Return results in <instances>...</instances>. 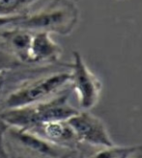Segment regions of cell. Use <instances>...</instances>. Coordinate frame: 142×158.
Here are the masks:
<instances>
[{"mask_svg":"<svg viewBox=\"0 0 142 158\" xmlns=\"http://www.w3.org/2000/svg\"><path fill=\"white\" fill-rule=\"evenodd\" d=\"M69 88V63L7 70L0 85V114L49 100Z\"/></svg>","mask_w":142,"mask_h":158,"instance_id":"cell-1","label":"cell"},{"mask_svg":"<svg viewBox=\"0 0 142 158\" xmlns=\"http://www.w3.org/2000/svg\"><path fill=\"white\" fill-rule=\"evenodd\" d=\"M72 87L54 98L0 114V120L8 125L31 129L37 125L50 122H65L80 111L71 103Z\"/></svg>","mask_w":142,"mask_h":158,"instance_id":"cell-2","label":"cell"},{"mask_svg":"<svg viewBox=\"0 0 142 158\" xmlns=\"http://www.w3.org/2000/svg\"><path fill=\"white\" fill-rule=\"evenodd\" d=\"M80 20V10L73 0H50L35 12H29L10 26L31 32H45L68 36Z\"/></svg>","mask_w":142,"mask_h":158,"instance_id":"cell-3","label":"cell"},{"mask_svg":"<svg viewBox=\"0 0 142 158\" xmlns=\"http://www.w3.org/2000/svg\"><path fill=\"white\" fill-rule=\"evenodd\" d=\"M1 140L7 158H70L76 152L50 143L27 129L6 123Z\"/></svg>","mask_w":142,"mask_h":158,"instance_id":"cell-4","label":"cell"},{"mask_svg":"<svg viewBox=\"0 0 142 158\" xmlns=\"http://www.w3.org/2000/svg\"><path fill=\"white\" fill-rule=\"evenodd\" d=\"M71 87L75 94L80 111H90L98 104L102 84L101 79L87 67L78 51L73 52V62L69 63Z\"/></svg>","mask_w":142,"mask_h":158,"instance_id":"cell-5","label":"cell"},{"mask_svg":"<svg viewBox=\"0 0 142 158\" xmlns=\"http://www.w3.org/2000/svg\"><path fill=\"white\" fill-rule=\"evenodd\" d=\"M80 144L100 147L115 145L101 118L89 111H80L67 121Z\"/></svg>","mask_w":142,"mask_h":158,"instance_id":"cell-6","label":"cell"},{"mask_svg":"<svg viewBox=\"0 0 142 158\" xmlns=\"http://www.w3.org/2000/svg\"><path fill=\"white\" fill-rule=\"evenodd\" d=\"M62 47L45 32H33L28 52L29 67L50 66L60 63Z\"/></svg>","mask_w":142,"mask_h":158,"instance_id":"cell-7","label":"cell"},{"mask_svg":"<svg viewBox=\"0 0 142 158\" xmlns=\"http://www.w3.org/2000/svg\"><path fill=\"white\" fill-rule=\"evenodd\" d=\"M27 130L41 136L50 143L73 149L75 152H76L80 145L74 130L67 121L45 123Z\"/></svg>","mask_w":142,"mask_h":158,"instance_id":"cell-8","label":"cell"},{"mask_svg":"<svg viewBox=\"0 0 142 158\" xmlns=\"http://www.w3.org/2000/svg\"><path fill=\"white\" fill-rule=\"evenodd\" d=\"M130 147H121L113 145L110 147H94L80 144L76 149L78 158H124L130 151Z\"/></svg>","mask_w":142,"mask_h":158,"instance_id":"cell-9","label":"cell"},{"mask_svg":"<svg viewBox=\"0 0 142 158\" xmlns=\"http://www.w3.org/2000/svg\"><path fill=\"white\" fill-rule=\"evenodd\" d=\"M39 0H0V17H18L29 13Z\"/></svg>","mask_w":142,"mask_h":158,"instance_id":"cell-10","label":"cell"},{"mask_svg":"<svg viewBox=\"0 0 142 158\" xmlns=\"http://www.w3.org/2000/svg\"><path fill=\"white\" fill-rule=\"evenodd\" d=\"M20 67H26V66L21 65L11 53H9L4 48L1 43H0V73Z\"/></svg>","mask_w":142,"mask_h":158,"instance_id":"cell-11","label":"cell"},{"mask_svg":"<svg viewBox=\"0 0 142 158\" xmlns=\"http://www.w3.org/2000/svg\"><path fill=\"white\" fill-rule=\"evenodd\" d=\"M124 158H142V145L131 146V149Z\"/></svg>","mask_w":142,"mask_h":158,"instance_id":"cell-12","label":"cell"},{"mask_svg":"<svg viewBox=\"0 0 142 158\" xmlns=\"http://www.w3.org/2000/svg\"><path fill=\"white\" fill-rule=\"evenodd\" d=\"M23 15H18V17H0V29L8 25H11L14 22L19 21Z\"/></svg>","mask_w":142,"mask_h":158,"instance_id":"cell-13","label":"cell"},{"mask_svg":"<svg viewBox=\"0 0 142 158\" xmlns=\"http://www.w3.org/2000/svg\"><path fill=\"white\" fill-rule=\"evenodd\" d=\"M4 125H5V123L1 120H0V158H7L5 152H4L3 147H2V140H1V135H2V131H3V128H4Z\"/></svg>","mask_w":142,"mask_h":158,"instance_id":"cell-14","label":"cell"},{"mask_svg":"<svg viewBox=\"0 0 142 158\" xmlns=\"http://www.w3.org/2000/svg\"><path fill=\"white\" fill-rule=\"evenodd\" d=\"M70 158H78V156H77V152H75L72 156H71Z\"/></svg>","mask_w":142,"mask_h":158,"instance_id":"cell-15","label":"cell"}]
</instances>
